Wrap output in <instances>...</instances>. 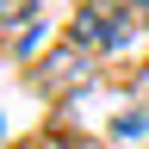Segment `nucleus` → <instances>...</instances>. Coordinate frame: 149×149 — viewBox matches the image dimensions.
<instances>
[{
  "mask_svg": "<svg viewBox=\"0 0 149 149\" xmlns=\"http://www.w3.org/2000/svg\"><path fill=\"white\" fill-rule=\"evenodd\" d=\"M137 93H143V100H149V68H143V74H137Z\"/></svg>",
  "mask_w": 149,
  "mask_h": 149,
  "instance_id": "obj_5",
  "label": "nucleus"
},
{
  "mask_svg": "<svg viewBox=\"0 0 149 149\" xmlns=\"http://www.w3.org/2000/svg\"><path fill=\"white\" fill-rule=\"evenodd\" d=\"M87 6H93V13H130L124 0H87ZM137 6H143V0H137Z\"/></svg>",
  "mask_w": 149,
  "mask_h": 149,
  "instance_id": "obj_4",
  "label": "nucleus"
},
{
  "mask_svg": "<svg viewBox=\"0 0 149 149\" xmlns=\"http://www.w3.org/2000/svg\"><path fill=\"white\" fill-rule=\"evenodd\" d=\"M137 19H143V25H149V0H143V6H137Z\"/></svg>",
  "mask_w": 149,
  "mask_h": 149,
  "instance_id": "obj_6",
  "label": "nucleus"
},
{
  "mask_svg": "<svg viewBox=\"0 0 149 149\" xmlns=\"http://www.w3.org/2000/svg\"><path fill=\"white\" fill-rule=\"evenodd\" d=\"M130 31H137V13H93V6H81L68 44H81V50H100V56H106V50H118Z\"/></svg>",
  "mask_w": 149,
  "mask_h": 149,
  "instance_id": "obj_1",
  "label": "nucleus"
},
{
  "mask_svg": "<svg viewBox=\"0 0 149 149\" xmlns=\"http://www.w3.org/2000/svg\"><path fill=\"white\" fill-rule=\"evenodd\" d=\"M31 13H37V0H0V31L31 25Z\"/></svg>",
  "mask_w": 149,
  "mask_h": 149,
  "instance_id": "obj_3",
  "label": "nucleus"
},
{
  "mask_svg": "<svg viewBox=\"0 0 149 149\" xmlns=\"http://www.w3.org/2000/svg\"><path fill=\"white\" fill-rule=\"evenodd\" d=\"M87 74H93V50L62 44L56 56H44V68H37V87H44V93H74V87H87Z\"/></svg>",
  "mask_w": 149,
  "mask_h": 149,
  "instance_id": "obj_2",
  "label": "nucleus"
}]
</instances>
